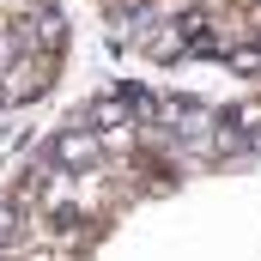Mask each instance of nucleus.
Returning a JSON list of instances; mask_svg holds the SVG:
<instances>
[{
  "label": "nucleus",
  "mask_w": 261,
  "mask_h": 261,
  "mask_svg": "<svg viewBox=\"0 0 261 261\" xmlns=\"http://www.w3.org/2000/svg\"><path fill=\"white\" fill-rule=\"evenodd\" d=\"M103 158H110V134H97L91 122L85 128H61L49 140V164L55 170H103Z\"/></svg>",
  "instance_id": "1"
},
{
  "label": "nucleus",
  "mask_w": 261,
  "mask_h": 261,
  "mask_svg": "<svg viewBox=\"0 0 261 261\" xmlns=\"http://www.w3.org/2000/svg\"><path fill=\"white\" fill-rule=\"evenodd\" d=\"M18 37H24V49H31V55H55V49L67 43V18H61V6L31 0V6H24V18H18Z\"/></svg>",
  "instance_id": "2"
},
{
  "label": "nucleus",
  "mask_w": 261,
  "mask_h": 261,
  "mask_svg": "<svg viewBox=\"0 0 261 261\" xmlns=\"http://www.w3.org/2000/svg\"><path fill=\"white\" fill-rule=\"evenodd\" d=\"M18 225H24V213H18L12 200H0V255L12 249V237H18Z\"/></svg>",
  "instance_id": "3"
},
{
  "label": "nucleus",
  "mask_w": 261,
  "mask_h": 261,
  "mask_svg": "<svg viewBox=\"0 0 261 261\" xmlns=\"http://www.w3.org/2000/svg\"><path fill=\"white\" fill-rule=\"evenodd\" d=\"M231 128H243V134H255L261 128V103H243L237 116H231Z\"/></svg>",
  "instance_id": "4"
},
{
  "label": "nucleus",
  "mask_w": 261,
  "mask_h": 261,
  "mask_svg": "<svg viewBox=\"0 0 261 261\" xmlns=\"http://www.w3.org/2000/svg\"><path fill=\"white\" fill-rule=\"evenodd\" d=\"M24 261H67V255H24Z\"/></svg>",
  "instance_id": "5"
}]
</instances>
